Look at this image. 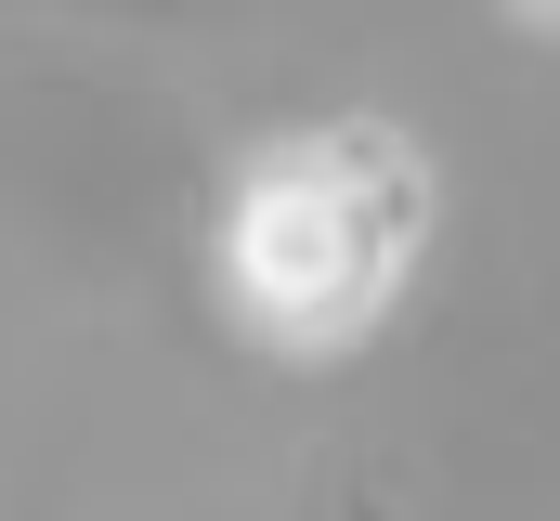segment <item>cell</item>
Instances as JSON below:
<instances>
[{
    "instance_id": "cell-1",
    "label": "cell",
    "mask_w": 560,
    "mask_h": 521,
    "mask_svg": "<svg viewBox=\"0 0 560 521\" xmlns=\"http://www.w3.org/2000/svg\"><path fill=\"white\" fill-rule=\"evenodd\" d=\"M405 248H418V157L392 130H313L261 157L235 196V300L300 352L352 339Z\"/></svg>"
}]
</instances>
